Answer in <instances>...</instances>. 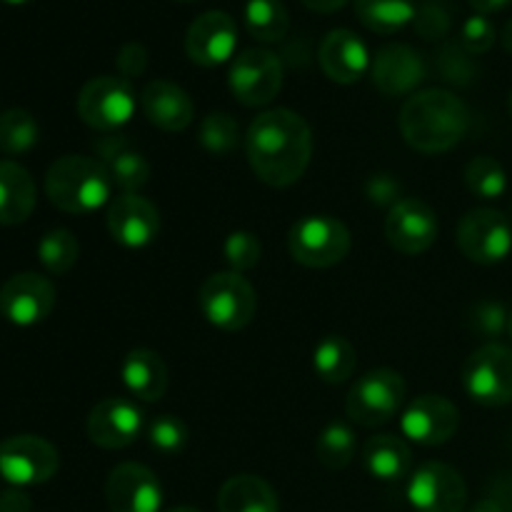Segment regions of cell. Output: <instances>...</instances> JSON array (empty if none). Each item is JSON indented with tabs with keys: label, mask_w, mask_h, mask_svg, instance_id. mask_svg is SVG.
I'll list each match as a JSON object with an SVG mask.
<instances>
[{
	"label": "cell",
	"mask_w": 512,
	"mask_h": 512,
	"mask_svg": "<svg viewBox=\"0 0 512 512\" xmlns=\"http://www.w3.org/2000/svg\"><path fill=\"white\" fill-rule=\"evenodd\" d=\"M115 65H118L120 70V78H138V75H143L145 68H148V50H145L143 43H125L123 48L118 50Z\"/></svg>",
	"instance_id": "cell-40"
},
{
	"label": "cell",
	"mask_w": 512,
	"mask_h": 512,
	"mask_svg": "<svg viewBox=\"0 0 512 512\" xmlns=\"http://www.w3.org/2000/svg\"><path fill=\"white\" fill-rule=\"evenodd\" d=\"M0 512H30L28 495L20 488L3 493L0 495Z\"/></svg>",
	"instance_id": "cell-42"
},
{
	"label": "cell",
	"mask_w": 512,
	"mask_h": 512,
	"mask_svg": "<svg viewBox=\"0 0 512 512\" xmlns=\"http://www.w3.org/2000/svg\"><path fill=\"white\" fill-rule=\"evenodd\" d=\"M80 243L70 230L55 228L40 238L38 260L50 275H65L75 263H78Z\"/></svg>",
	"instance_id": "cell-34"
},
{
	"label": "cell",
	"mask_w": 512,
	"mask_h": 512,
	"mask_svg": "<svg viewBox=\"0 0 512 512\" xmlns=\"http://www.w3.org/2000/svg\"><path fill=\"white\" fill-rule=\"evenodd\" d=\"M508 318L510 313L500 303H493V300H485V303L475 305V313L470 318V325L478 335L493 340L498 335H503L508 330Z\"/></svg>",
	"instance_id": "cell-39"
},
{
	"label": "cell",
	"mask_w": 512,
	"mask_h": 512,
	"mask_svg": "<svg viewBox=\"0 0 512 512\" xmlns=\"http://www.w3.org/2000/svg\"><path fill=\"white\" fill-rule=\"evenodd\" d=\"M120 375L128 393L143 403H155L168 390V365L155 350H130L120 365Z\"/></svg>",
	"instance_id": "cell-24"
},
{
	"label": "cell",
	"mask_w": 512,
	"mask_h": 512,
	"mask_svg": "<svg viewBox=\"0 0 512 512\" xmlns=\"http://www.w3.org/2000/svg\"><path fill=\"white\" fill-rule=\"evenodd\" d=\"M460 413L445 395H420L410 400L400 413V430L403 438L413 443L435 448L443 445L458 433Z\"/></svg>",
	"instance_id": "cell-13"
},
{
	"label": "cell",
	"mask_w": 512,
	"mask_h": 512,
	"mask_svg": "<svg viewBox=\"0 0 512 512\" xmlns=\"http://www.w3.org/2000/svg\"><path fill=\"white\" fill-rule=\"evenodd\" d=\"M348 0H303V5H308L310 10H318V13H333V10L343 8Z\"/></svg>",
	"instance_id": "cell-44"
},
{
	"label": "cell",
	"mask_w": 512,
	"mask_h": 512,
	"mask_svg": "<svg viewBox=\"0 0 512 512\" xmlns=\"http://www.w3.org/2000/svg\"><path fill=\"white\" fill-rule=\"evenodd\" d=\"M223 255L225 263L230 265L233 273H245V270H253L260 263V255H263V245L248 230H235L225 238L223 243Z\"/></svg>",
	"instance_id": "cell-37"
},
{
	"label": "cell",
	"mask_w": 512,
	"mask_h": 512,
	"mask_svg": "<svg viewBox=\"0 0 512 512\" xmlns=\"http://www.w3.org/2000/svg\"><path fill=\"white\" fill-rule=\"evenodd\" d=\"M113 180L100 160L88 155H63L45 173V195L58 210L88 215L110 200Z\"/></svg>",
	"instance_id": "cell-3"
},
{
	"label": "cell",
	"mask_w": 512,
	"mask_h": 512,
	"mask_svg": "<svg viewBox=\"0 0 512 512\" xmlns=\"http://www.w3.org/2000/svg\"><path fill=\"white\" fill-rule=\"evenodd\" d=\"M363 465L375 480L398 483L413 470V450L398 435H375L363 448Z\"/></svg>",
	"instance_id": "cell-25"
},
{
	"label": "cell",
	"mask_w": 512,
	"mask_h": 512,
	"mask_svg": "<svg viewBox=\"0 0 512 512\" xmlns=\"http://www.w3.org/2000/svg\"><path fill=\"white\" fill-rule=\"evenodd\" d=\"M168 512H200V510L190 508V505H178V508H170Z\"/></svg>",
	"instance_id": "cell-47"
},
{
	"label": "cell",
	"mask_w": 512,
	"mask_h": 512,
	"mask_svg": "<svg viewBox=\"0 0 512 512\" xmlns=\"http://www.w3.org/2000/svg\"><path fill=\"white\" fill-rule=\"evenodd\" d=\"M238 25L223 10H208L190 23L185 33V53L203 68H218L235 58Z\"/></svg>",
	"instance_id": "cell-16"
},
{
	"label": "cell",
	"mask_w": 512,
	"mask_h": 512,
	"mask_svg": "<svg viewBox=\"0 0 512 512\" xmlns=\"http://www.w3.org/2000/svg\"><path fill=\"white\" fill-rule=\"evenodd\" d=\"M468 512H508V510H505V505L500 503L498 498H483L480 503H475Z\"/></svg>",
	"instance_id": "cell-45"
},
{
	"label": "cell",
	"mask_w": 512,
	"mask_h": 512,
	"mask_svg": "<svg viewBox=\"0 0 512 512\" xmlns=\"http://www.w3.org/2000/svg\"><path fill=\"white\" fill-rule=\"evenodd\" d=\"M95 153L98 160L108 170L113 185H118L123 193H138L150 180V163L140 150L130 145L125 135L105 133L95 140Z\"/></svg>",
	"instance_id": "cell-23"
},
{
	"label": "cell",
	"mask_w": 512,
	"mask_h": 512,
	"mask_svg": "<svg viewBox=\"0 0 512 512\" xmlns=\"http://www.w3.org/2000/svg\"><path fill=\"white\" fill-rule=\"evenodd\" d=\"M405 388L403 375L390 368L370 370L360 375L345 398V413L363 428H380L403 413Z\"/></svg>",
	"instance_id": "cell-5"
},
{
	"label": "cell",
	"mask_w": 512,
	"mask_h": 512,
	"mask_svg": "<svg viewBox=\"0 0 512 512\" xmlns=\"http://www.w3.org/2000/svg\"><path fill=\"white\" fill-rule=\"evenodd\" d=\"M375 88L388 98L408 95L425 80L423 55L405 43H390L375 53L370 63Z\"/></svg>",
	"instance_id": "cell-20"
},
{
	"label": "cell",
	"mask_w": 512,
	"mask_h": 512,
	"mask_svg": "<svg viewBox=\"0 0 512 512\" xmlns=\"http://www.w3.org/2000/svg\"><path fill=\"white\" fill-rule=\"evenodd\" d=\"M408 503L415 512H465L468 485L445 463H425L410 473Z\"/></svg>",
	"instance_id": "cell-12"
},
{
	"label": "cell",
	"mask_w": 512,
	"mask_h": 512,
	"mask_svg": "<svg viewBox=\"0 0 512 512\" xmlns=\"http://www.w3.org/2000/svg\"><path fill=\"white\" fill-rule=\"evenodd\" d=\"M243 23L253 38L275 43L288 33L290 15L283 0H248L243 8Z\"/></svg>",
	"instance_id": "cell-30"
},
{
	"label": "cell",
	"mask_w": 512,
	"mask_h": 512,
	"mask_svg": "<svg viewBox=\"0 0 512 512\" xmlns=\"http://www.w3.org/2000/svg\"><path fill=\"white\" fill-rule=\"evenodd\" d=\"M438 233V215L420 198H403L388 210L385 218V238L403 255H420L430 250Z\"/></svg>",
	"instance_id": "cell-15"
},
{
	"label": "cell",
	"mask_w": 512,
	"mask_h": 512,
	"mask_svg": "<svg viewBox=\"0 0 512 512\" xmlns=\"http://www.w3.org/2000/svg\"><path fill=\"white\" fill-rule=\"evenodd\" d=\"M500 43H503V48L512 55V18L503 25V30H500Z\"/></svg>",
	"instance_id": "cell-46"
},
{
	"label": "cell",
	"mask_w": 512,
	"mask_h": 512,
	"mask_svg": "<svg viewBox=\"0 0 512 512\" xmlns=\"http://www.w3.org/2000/svg\"><path fill=\"white\" fill-rule=\"evenodd\" d=\"M188 428L180 418L175 415H158V418L150 420L148 425V443L155 453L160 455H173L183 453L185 445H188Z\"/></svg>",
	"instance_id": "cell-36"
},
{
	"label": "cell",
	"mask_w": 512,
	"mask_h": 512,
	"mask_svg": "<svg viewBox=\"0 0 512 512\" xmlns=\"http://www.w3.org/2000/svg\"><path fill=\"white\" fill-rule=\"evenodd\" d=\"M398 195H400V183L390 178V175H375V178H370L368 198L373 200L375 205H388V208H393L395 203L403 200L398 198Z\"/></svg>",
	"instance_id": "cell-41"
},
{
	"label": "cell",
	"mask_w": 512,
	"mask_h": 512,
	"mask_svg": "<svg viewBox=\"0 0 512 512\" xmlns=\"http://www.w3.org/2000/svg\"><path fill=\"white\" fill-rule=\"evenodd\" d=\"M198 140L208 153L228 155L240 143V125L230 113H210L200 120Z\"/></svg>",
	"instance_id": "cell-35"
},
{
	"label": "cell",
	"mask_w": 512,
	"mask_h": 512,
	"mask_svg": "<svg viewBox=\"0 0 512 512\" xmlns=\"http://www.w3.org/2000/svg\"><path fill=\"white\" fill-rule=\"evenodd\" d=\"M355 350L343 335H325L313 350V370L323 383L340 385L355 373Z\"/></svg>",
	"instance_id": "cell-29"
},
{
	"label": "cell",
	"mask_w": 512,
	"mask_h": 512,
	"mask_svg": "<svg viewBox=\"0 0 512 512\" xmlns=\"http://www.w3.org/2000/svg\"><path fill=\"white\" fill-rule=\"evenodd\" d=\"M40 140V125L33 113L23 108H10L0 115V150L5 155H23L33 150Z\"/></svg>",
	"instance_id": "cell-32"
},
{
	"label": "cell",
	"mask_w": 512,
	"mask_h": 512,
	"mask_svg": "<svg viewBox=\"0 0 512 512\" xmlns=\"http://www.w3.org/2000/svg\"><path fill=\"white\" fill-rule=\"evenodd\" d=\"M138 98L130 80L120 75H98L88 80L78 95V115L100 133H113L133 118Z\"/></svg>",
	"instance_id": "cell-7"
},
{
	"label": "cell",
	"mask_w": 512,
	"mask_h": 512,
	"mask_svg": "<svg viewBox=\"0 0 512 512\" xmlns=\"http://www.w3.org/2000/svg\"><path fill=\"white\" fill-rule=\"evenodd\" d=\"M218 512H280V503L263 478L235 475L220 488Z\"/></svg>",
	"instance_id": "cell-27"
},
{
	"label": "cell",
	"mask_w": 512,
	"mask_h": 512,
	"mask_svg": "<svg viewBox=\"0 0 512 512\" xmlns=\"http://www.w3.org/2000/svg\"><path fill=\"white\" fill-rule=\"evenodd\" d=\"M468 125V105L450 90H420L410 95L400 110V133L405 143L425 155L453 150L465 138Z\"/></svg>",
	"instance_id": "cell-2"
},
{
	"label": "cell",
	"mask_w": 512,
	"mask_h": 512,
	"mask_svg": "<svg viewBox=\"0 0 512 512\" xmlns=\"http://www.w3.org/2000/svg\"><path fill=\"white\" fill-rule=\"evenodd\" d=\"M145 428L143 410L125 398H105L90 410L88 430L90 443L103 450H123L140 438Z\"/></svg>",
	"instance_id": "cell-17"
},
{
	"label": "cell",
	"mask_w": 512,
	"mask_h": 512,
	"mask_svg": "<svg viewBox=\"0 0 512 512\" xmlns=\"http://www.w3.org/2000/svg\"><path fill=\"white\" fill-rule=\"evenodd\" d=\"M318 58L325 75L340 85L358 83L373 63L365 40L348 28L330 30L320 43Z\"/></svg>",
	"instance_id": "cell-21"
},
{
	"label": "cell",
	"mask_w": 512,
	"mask_h": 512,
	"mask_svg": "<svg viewBox=\"0 0 512 512\" xmlns=\"http://www.w3.org/2000/svg\"><path fill=\"white\" fill-rule=\"evenodd\" d=\"M463 388L485 408L512 403V348L488 343L475 350L463 365Z\"/></svg>",
	"instance_id": "cell-8"
},
{
	"label": "cell",
	"mask_w": 512,
	"mask_h": 512,
	"mask_svg": "<svg viewBox=\"0 0 512 512\" xmlns=\"http://www.w3.org/2000/svg\"><path fill=\"white\" fill-rule=\"evenodd\" d=\"M253 173L270 188H290L305 175L313 155V133L303 115L288 108L260 113L245 133Z\"/></svg>",
	"instance_id": "cell-1"
},
{
	"label": "cell",
	"mask_w": 512,
	"mask_h": 512,
	"mask_svg": "<svg viewBox=\"0 0 512 512\" xmlns=\"http://www.w3.org/2000/svg\"><path fill=\"white\" fill-rule=\"evenodd\" d=\"M495 45V25L490 23L488 15L475 13L465 18L463 28H460V48L470 55L488 53Z\"/></svg>",
	"instance_id": "cell-38"
},
{
	"label": "cell",
	"mask_w": 512,
	"mask_h": 512,
	"mask_svg": "<svg viewBox=\"0 0 512 512\" xmlns=\"http://www.w3.org/2000/svg\"><path fill=\"white\" fill-rule=\"evenodd\" d=\"M108 233L125 248H145L160 233V213L138 193H120L108 203Z\"/></svg>",
	"instance_id": "cell-19"
},
{
	"label": "cell",
	"mask_w": 512,
	"mask_h": 512,
	"mask_svg": "<svg viewBox=\"0 0 512 512\" xmlns=\"http://www.w3.org/2000/svg\"><path fill=\"white\" fill-rule=\"evenodd\" d=\"M458 248L478 265H498L512 253V225L500 210L475 208L460 218Z\"/></svg>",
	"instance_id": "cell-11"
},
{
	"label": "cell",
	"mask_w": 512,
	"mask_h": 512,
	"mask_svg": "<svg viewBox=\"0 0 512 512\" xmlns=\"http://www.w3.org/2000/svg\"><path fill=\"white\" fill-rule=\"evenodd\" d=\"M198 308L210 325L225 333H235L253 323L258 295L243 273H213L200 285Z\"/></svg>",
	"instance_id": "cell-4"
},
{
	"label": "cell",
	"mask_w": 512,
	"mask_h": 512,
	"mask_svg": "<svg viewBox=\"0 0 512 512\" xmlns=\"http://www.w3.org/2000/svg\"><path fill=\"white\" fill-rule=\"evenodd\" d=\"M33 175L13 160H0V225H20L35 208Z\"/></svg>",
	"instance_id": "cell-26"
},
{
	"label": "cell",
	"mask_w": 512,
	"mask_h": 512,
	"mask_svg": "<svg viewBox=\"0 0 512 512\" xmlns=\"http://www.w3.org/2000/svg\"><path fill=\"white\" fill-rule=\"evenodd\" d=\"M508 113H510V118H512V90H510V98H508Z\"/></svg>",
	"instance_id": "cell-50"
},
{
	"label": "cell",
	"mask_w": 512,
	"mask_h": 512,
	"mask_svg": "<svg viewBox=\"0 0 512 512\" xmlns=\"http://www.w3.org/2000/svg\"><path fill=\"white\" fill-rule=\"evenodd\" d=\"M355 13L365 28L380 35L398 33L418 18L413 0H355Z\"/></svg>",
	"instance_id": "cell-28"
},
{
	"label": "cell",
	"mask_w": 512,
	"mask_h": 512,
	"mask_svg": "<svg viewBox=\"0 0 512 512\" xmlns=\"http://www.w3.org/2000/svg\"><path fill=\"white\" fill-rule=\"evenodd\" d=\"M512 0H470V5L475 8V13H483V15H490V13H498V10L508 8Z\"/></svg>",
	"instance_id": "cell-43"
},
{
	"label": "cell",
	"mask_w": 512,
	"mask_h": 512,
	"mask_svg": "<svg viewBox=\"0 0 512 512\" xmlns=\"http://www.w3.org/2000/svg\"><path fill=\"white\" fill-rule=\"evenodd\" d=\"M465 185L480 200H498L508 190V173L493 155H478L465 168Z\"/></svg>",
	"instance_id": "cell-33"
},
{
	"label": "cell",
	"mask_w": 512,
	"mask_h": 512,
	"mask_svg": "<svg viewBox=\"0 0 512 512\" xmlns=\"http://www.w3.org/2000/svg\"><path fill=\"white\" fill-rule=\"evenodd\" d=\"M183 3H190V0H183Z\"/></svg>",
	"instance_id": "cell-51"
},
{
	"label": "cell",
	"mask_w": 512,
	"mask_h": 512,
	"mask_svg": "<svg viewBox=\"0 0 512 512\" xmlns=\"http://www.w3.org/2000/svg\"><path fill=\"white\" fill-rule=\"evenodd\" d=\"M230 90L248 108H263L278 98L283 88V63L265 48H248L230 63Z\"/></svg>",
	"instance_id": "cell-10"
},
{
	"label": "cell",
	"mask_w": 512,
	"mask_h": 512,
	"mask_svg": "<svg viewBox=\"0 0 512 512\" xmlns=\"http://www.w3.org/2000/svg\"><path fill=\"white\" fill-rule=\"evenodd\" d=\"M508 335L512 338V310H510V318H508Z\"/></svg>",
	"instance_id": "cell-49"
},
{
	"label": "cell",
	"mask_w": 512,
	"mask_h": 512,
	"mask_svg": "<svg viewBox=\"0 0 512 512\" xmlns=\"http://www.w3.org/2000/svg\"><path fill=\"white\" fill-rule=\"evenodd\" d=\"M55 308V288L38 273H18L0 288V315L18 328L43 323Z\"/></svg>",
	"instance_id": "cell-14"
},
{
	"label": "cell",
	"mask_w": 512,
	"mask_h": 512,
	"mask_svg": "<svg viewBox=\"0 0 512 512\" xmlns=\"http://www.w3.org/2000/svg\"><path fill=\"white\" fill-rule=\"evenodd\" d=\"M105 500L110 512H160L163 488L150 468L123 463L110 470L105 480Z\"/></svg>",
	"instance_id": "cell-18"
},
{
	"label": "cell",
	"mask_w": 512,
	"mask_h": 512,
	"mask_svg": "<svg viewBox=\"0 0 512 512\" xmlns=\"http://www.w3.org/2000/svg\"><path fill=\"white\" fill-rule=\"evenodd\" d=\"M140 108L150 125L165 133H180L195 118V105L190 95L173 80H150L140 93Z\"/></svg>",
	"instance_id": "cell-22"
},
{
	"label": "cell",
	"mask_w": 512,
	"mask_h": 512,
	"mask_svg": "<svg viewBox=\"0 0 512 512\" xmlns=\"http://www.w3.org/2000/svg\"><path fill=\"white\" fill-rule=\"evenodd\" d=\"M60 455L40 435H13L0 443V478L13 488L43 485L58 473Z\"/></svg>",
	"instance_id": "cell-9"
},
{
	"label": "cell",
	"mask_w": 512,
	"mask_h": 512,
	"mask_svg": "<svg viewBox=\"0 0 512 512\" xmlns=\"http://www.w3.org/2000/svg\"><path fill=\"white\" fill-rule=\"evenodd\" d=\"M350 230L330 215H305L288 233V248L295 263L325 270L343 263L350 253Z\"/></svg>",
	"instance_id": "cell-6"
},
{
	"label": "cell",
	"mask_w": 512,
	"mask_h": 512,
	"mask_svg": "<svg viewBox=\"0 0 512 512\" xmlns=\"http://www.w3.org/2000/svg\"><path fill=\"white\" fill-rule=\"evenodd\" d=\"M3 3H8V5H25V3H30V0H3Z\"/></svg>",
	"instance_id": "cell-48"
},
{
	"label": "cell",
	"mask_w": 512,
	"mask_h": 512,
	"mask_svg": "<svg viewBox=\"0 0 512 512\" xmlns=\"http://www.w3.org/2000/svg\"><path fill=\"white\" fill-rule=\"evenodd\" d=\"M355 450H358V440H355L353 428L343 420H333L323 428L315 443V453L323 468L328 470H343L353 463Z\"/></svg>",
	"instance_id": "cell-31"
}]
</instances>
